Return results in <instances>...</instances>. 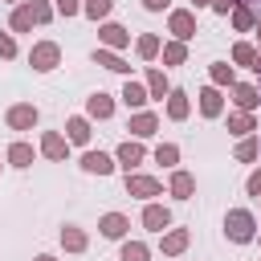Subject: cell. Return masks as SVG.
I'll use <instances>...</instances> for the list:
<instances>
[{
  "mask_svg": "<svg viewBox=\"0 0 261 261\" xmlns=\"http://www.w3.org/2000/svg\"><path fill=\"white\" fill-rule=\"evenodd\" d=\"M159 237H163V241H159L163 257H175V253H184V249H188V241H192V232H188V228H163Z\"/></svg>",
  "mask_w": 261,
  "mask_h": 261,
  "instance_id": "obj_6",
  "label": "cell"
},
{
  "mask_svg": "<svg viewBox=\"0 0 261 261\" xmlns=\"http://www.w3.org/2000/svg\"><path fill=\"white\" fill-rule=\"evenodd\" d=\"M257 200H261V196H257Z\"/></svg>",
  "mask_w": 261,
  "mask_h": 261,
  "instance_id": "obj_47",
  "label": "cell"
},
{
  "mask_svg": "<svg viewBox=\"0 0 261 261\" xmlns=\"http://www.w3.org/2000/svg\"><path fill=\"white\" fill-rule=\"evenodd\" d=\"M110 8H114V0H82V12H86L90 20H106Z\"/></svg>",
  "mask_w": 261,
  "mask_h": 261,
  "instance_id": "obj_29",
  "label": "cell"
},
{
  "mask_svg": "<svg viewBox=\"0 0 261 261\" xmlns=\"http://www.w3.org/2000/svg\"><path fill=\"white\" fill-rule=\"evenodd\" d=\"M53 12H57V16H77V12H82V0H57Z\"/></svg>",
  "mask_w": 261,
  "mask_h": 261,
  "instance_id": "obj_37",
  "label": "cell"
},
{
  "mask_svg": "<svg viewBox=\"0 0 261 261\" xmlns=\"http://www.w3.org/2000/svg\"><path fill=\"white\" fill-rule=\"evenodd\" d=\"M228 90H232V102H237L241 110H257V106H261V90H257V86H245V82H232Z\"/></svg>",
  "mask_w": 261,
  "mask_h": 261,
  "instance_id": "obj_12",
  "label": "cell"
},
{
  "mask_svg": "<svg viewBox=\"0 0 261 261\" xmlns=\"http://www.w3.org/2000/svg\"><path fill=\"white\" fill-rule=\"evenodd\" d=\"M147 257H151V249L143 241H126L122 245V261H147Z\"/></svg>",
  "mask_w": 261,
  "mask_h": 261,
  "instance_id": "obj_35",
  "label": "cell"
},
{
  "mask_svg": "<svg viewBox=\"0 0 261 261\" xmlns=\"http://www.w3.org/2000/svg\"><path fill=\"white\" fill-rule=\"evenodd\" d=\"M237 4H257V0H237Z\"/></svg>",
  "mask_w": 261,
  "mask_h": 261,
  "instance_id": "obj_44",
  "label": "cell"
},
{
  "mask_svg": "<svg viewBox=\"0 0 261 261\" xmlns=\"http://www.w3.org/2000/svg\"><path fill=\"white\" fill-rule=\"evenodd\" d=\"M245 192H249V196H261V171H253V175H249V184H245Z\"/></svg>",
  "mask_w": 261,
  "mask_h": 261,
  "instance_id": "obj_40",
  "label": "cell"
},
{
  "mask_svg": "<svg viewBox=\"0 0 261 261\" xmlns=\"http://www.w3.org/2000/svg\"><path fill=\"white\" fill-rule=\"evenodd\" d=\"M253 130H257L253 110H237V114H228V135H253Z\"/></svg>",
  "mask_w": 261,
  "mask_h": 261,
  "instance_id": "obj_20",
  "label": "cell"
},
{
  "mask_svg": "<svg viewBox=\"0 0 261 261\" xmlns=\"http://www.w3.org/2000/svg\"><path fill=\"white\" fill-rule=\"evenodd\" d=\"M135 49H139V57H143V61H151V57H159V49H163V45H159V37H155V33H143V37L135 41Z\"/></svg>",
  "mask_w": 261,
  "mask_h": 261,
  "instance_id": "obj_27",
  "label": "cell"
},
{
  "mask_svg": "<svg viewBox=\"0 0 261 261\" xmlns=\"http://www.w3.org/2000/svg\"><path fill=\"white\" fill-rule=\"evenodd\" d=\"M8 163L12 167H33V143H12L8 147Z\"/></svg>",
  "mask_w": 261,
  "mask_h": 261,
  "instance_id": "obj_24",
  "label": "cell"
},
{
  "mask_svg": "<svg viewBox=\"0 0 261 261\" xmlns=\"http://www.w3.org/2000/svg\"><path fill=\"white\" fill-rule=\"evenodd\" d=\"M208 8H212V12H220V16H228V12L237 8V0H208Z\"/></svg>",
  "mask_w": 261,
  "mask_h": 261,
  "instance_id": "obj_39",
  "label": "cell"
},
{
  "mask_svg": "<svg viewBox=\"0 0 261 261\" xmlns=\"http://www.w3.org/2000/svg\"><path fill=\"white\" fill-rule=\"evenodd\" d=\"M232 61H237V65H249V69H257V49H253L249 41H241V45H232Z\"/></svg>",
  "mask_w": 261,
  "mask_h": 261,
  "instance_id": "obj_31",
  "label": "cell"
},
{
  "mask_svg": "<svg viewBox=\"0 0 261 261\" xmlns=\"http://www.w3.org/2000/svg\"><path fill=\"white\" fill-rule=\"evenodd\" d=\"M98 228H102V237H110V241H122V237H126V228H130V220H126L122 212H106V216L98 220Z\"/></svg>",
  "mask_w": 261,
  "mask_h": 261,
  "instance_id": "obj_11",
  "label": "cell"
},
{
  "mask_svg": "<svg viewBox=\"0 0 261 261\" xmlns=\"http://www.w3.org/2000/svg\"><path fill=\"white\" fill-rule=\"evenodd\" d=\"M37 261H57V257H49V253H41V257H37Z\"/></svg>",
  "mask_w": 261,
  "mask_h": 261,
  "instance_id": "obj_43",
  "label": "cell"
},
{
  "mask_svg": "<svg viewBox=\"0 0 261 261\" xmlns=\"http://www.w3.org/2000/svg\"><path fill=\"white\" fill-rule=\"evenodd\" d=\"M94 65H102V69H114V73H126L130 65L118 57V49H94Z\"/></svg>",
  "mask_w": 261,
  "mask_h": 261,
  "instance_id": "obj_18",
  "label": "cell"
},
{
  "mask_svg": "<svg viewBox=\"0 0 261 261\" xmlns=\"http://www.w3.org/2000/svg\"><path fill=\"white\" fill-rule=\"evenodd\" d=\"M143 155H147V151H143V143H139V139H126V143L118 147V163H122L126 171H130V167H139V163H143Z\"/></svg>",
  "mask_w": 261,
  "mask_h": 261,
  "instance_id": "obj_17",
  "label": "cell"
},
{
  "mask_svg": "<svg viewBox=\"0 0 261 261\" xmlns=\"http://www.w3.org/2000/svg\"><path fill=\"white\" fill-rule=\"evenodd\" d=\"M135 139H151L155 130H159V114H151V110H139V114H130V126H126Z\"/></svg>",
  "mask_w": 261,
  "mask_h": 261,
  "instance_id": "obj_8",
  "label": "cell"
},
{
  "mask_svg": "<svg viewBox=\"0 0 261 261\" xmlns=\"http://www.w3.org/2000/svg\"><path fill=\"white\" fill-rule=\"evenodd\" d=\"M24 4H29V12H33V20H37V24H45V20L53 16V8H49V0H24Z\"/></svg>",
  "mask_w": 261,
  "mask_h": 261,
  "instance_id": "obj_36",
  "label": "cell"
},
{
  "mask_svg": "<svg viewBox=\"0 0 261 261\" xmlns=\"http://www.w3.org/2000/svg\"><path fill=\"white\" fill-rule=\"evenodd\" d=\"M163 192V184L155 179V175H135V171H126V196H139V200H155Z\"/></svg>",
  "mask_w": 261,
  "mask_h": 261,
  "instance_id": "obj_5",
  "label": "cell"
},
{
  "mask_svg": "<svg viewBox=\"0 0 261 261\" xmlns=\"http://www.w3.org/2000/svg\"><path fill=\"white\" fill-rule=\"evenodd\" d=\"M167 29H171V37L175 41H192L200 29H196V12H188V8H175L171 16H167Z\"/></svg>",
  "mask_w": 261,
  "mask_h": 261,
  "instance_id": "obj_3",
  "label": "cell"
},
{
  "mask_svg": "<svg viewBox=\"0 0 261 261\" xmlns=\"http://www.w3.org/2000/svg\"><path fill=\"white\" fill-rule=\"evenodd\" d=\"M253 241H261V228H257V237H253Z\"/></svg>",
  "mask_w": 261,
  "mask_h": 261,
  "instance_id": "obj_45",
  "label": "cell"
},
{
  "mask_svg": "<svg viewBox=\"0 0 261 261\" xmlns=\"http://www.w3.org/2000/svg\"><path fill=\"white\" fill-rule=\"evenodd\" d=\"M167 4H171V0H143V8H147V12H163Z\"/></svg>",
  "mask_w": 261,
  "mask_h": 261,
  "instance_id": "obj_41",
  "label": "cell"
},
{
  "mask_svg": "<svg viewBox=\"0 0 261 261\" xmlns=\"http://www.w3.org/2000/svg\"><path fill=\"white\" fill-rule=\"evenodd\" d=\"M232 65L228 61H212V86H232Z\"/></svg>",
  "mask_w": 261,
  "mask_h": 261,
  "instance_id": "obj_34",
  "label": "cell"
},
{
  "mask_svg": "<svg viewBox=\"0 0 261 261\" xmlns=\"http://www.w3.org/2000/svg\"><path fill=\"white\" fill-rule=\"evenodd\" d=\"M257 37H261V24H257Z\"/></svg>",
  "mask_w": 261,
  "mask_h": 261,
  "instance_id": "obj_46",
  "label": "cell"
},
{
  "mask_svg": "<svg viewBox=\"0 0 261 261\" xmlns=\"http://www.w3.org/2000/svg\"><path fill=\"white\" fill-rule=\"evenodd\" d=\"M253 24H257L253 8H249V4H237V8H232V29H237V33H249Z\"/></svg>",
  "mask_w": 261,
  "mask_h": 261,
  "instance_id": "obj_26",
  "label": "cell"
},
{
  "mask_svg": "<svg viewBox=\"0 0 261 261\" xmlns=\"http://www.w3.org/2000/svg\"><path fill=\"white\" fill-rule=\"evenodd\" d=\"M143 224H147L151 232H163V228H171V212H167L163 204H147V208H143Z\"/></svg>",
  "mask_w": 261,
  "mask_h": 261,
  "instance_id": "obj_13",
  "label": "cell"
},
{
  "mask_svg": "<svg viewBox=\"0 0 261 261\" xmlns=\"http://www.w3.org/2000/svg\"><path fill=\"white\" fill-rule=\"evenodd\" d=\"M8 24H12V33H29V29L37 24V20H33L29 4H20V8H12V20H8Z\"/></svg>",
  "mask_w": 261,
  "mask_h": 261,
  "instance_id": "obj_30",
  "label": "cell"
},
{
  "mask_svg": "<svg viewBox=\"0 0 261 261\" xmlns=\"http://www.w3.org/2000/svg\"><path fill=\"white\" fill-rule=\"evenodd\" d=\"M37 106L33 102H16V106H8V114H4V122L12 126V130H33L37 126Z\"/></svg>",
  "mask_w": 261,
  "mask_h": 261,
  "instance_id": "obj_4",
  "label": "cell"
},
{
  "mask_svg": "<svg viewBox=\"0 0 261 261\" xmlns=\"http://www.w3.org/2000/svg\"><path fill=\"white\" fill-rule=\"evenodd\" d=\"M86 114H90V118H110V114H114V98L102 94V90L90 94V98H86Z\"/></svg>",
  "mask_w": 261,
  "mask_h": 261,
  "instance_id": "obj_16",
  "label": "cell"
},
{
  "mask_svg": "<svg viewBox=\"0 0 261 261\" xmlns=\"http://www.w3.org/2000/svg\"><path fill=\"white\" fill-rule=\"evenodd\" d=\"M188 61V45L184 41H167L163 45V65H184Z\"/></svg>",
  "mask_w": 261,
  "mask_h": 261,
  "instance_id": "obj_28",
  "label": "cell"
},
{
  "mask_svg": "<svg viewBox=\"0 0 261 261\" xmlns=\"http://www.w3.org/2000/svg\"><path fill=\"white\" fill-rule=\"evenodd\" d=\"M118 98H122V102H126L130 110H143V106L151 102V94H147V86H143V82H126Z\"/></svg>",
  "mask_w": 261,
  "mask_h": 261,
  "instance_id": "obj_15",
  "label": "cell"
},
{
  "mask_svg": "<svg viewBox=\"0 0 261 261\" xmlns=\"http://www.w3.org/2000/svg\"><path fill=\"white\" fill-rule=\"evenodd\" d=\"M167 118L171 122H184L188 118V94L184 90H167Z\"/></svg>",
  "mask_w": 261,
  "mask_h": 261,
  "instance_id": "obj_19",
  "label": "cell"
},
{
  "mask_svg": "<svg viewBox=\"0 0 261 261\" xmlns=\"http://www.w3.org/2000/svg\"><path fill=\"white\" fill-rule=\"evenodd\" d=\"M61 245H65L69 253H82V249H86V232H82L77 224H65V228H61Z\"/></svg>",
  "mask_w": 261,
  "mask_h": 261,
  "instance_id": "obj_25",
  "label": "cell"
},
{
  "mask_svg": "<svg viewBox=\"0 0 261 261\" xmlns=\"http://www.w3.org/2000/svg\"><path fill=\"white\" fill-rule=\"evenodd\" d=\"M65 139H69V143H90V118L73 114V118L65 122Z\"/></svg>",
  "mask_w": 261,
  "mask_h": 261,
  "instance_id": "obj_21",
  "label": "cell"
},
{
  "mask_svg": "<svg viewBox=\"0 0 261 261\" xmlns=\"http://www.w3.org/2000/svg\"><path fill=\"white\" fill-rule=\"evenodd\" d=\"M224 232H228L232 245H249V241L257 237V220H253V212H249V208H232V212L224 216Z\"/></svg>",
  "mask_w": 261,
  "mask_h": 261,
  "instance_id": "obj_1",
  "label": "cell"
},
{
  "mask_svg": "<svg viewBox=\"0 0 261 261\" xmlns=\"http://www.w3.org/2000/svg\"><path fill=\"white\" fill-rule=\"evenodd\" d=\"M192 192H196V179H192L188 171H175V175H171V196H175V200H192Z\"/></svg>",
  "mask_w": 261,
  "mask_h": 261,
  "instance_id": "obj_22",
  "label": "cell"
},
{
  "mask_svg": "<svg viewBox=\"0 0 261 261\" xmlns=\"http://www.w3.org/2000/svg\"><path fill=\"white\" fill-rule=\"evenodd\" d=\"M192 8H208V0H192Z\"/></svg>",
  "mask_w": 261,
  "mask_h": 261,
  "instance_id": "obj_42",
  "label": "cell"
},
{
  "mask_svg": "<svg viewBox=\"0 0 261 261\" xmlns=\"http://www.w3.org/2000/svg\"><path fill=\"white\" fill-rule=\"evenodd\" d=\"M155 163L175 167V163H179V147H175V143H159V147H155Z\"/></svg>",
  "mask_w": 261,
  "mask_h": 261,
  "instance_id": "obj_33",
  "label": "cell"
},
{
  "mask_svg": "<svg viewBox=\"0 0 261 261\" xmlns=\"http://www.w3.org/2000/svg\"><path fill=\"white\" fill-rule=\"evenodd\" d=\"M0 57H4V61H12V57H16V41H12L8 33H0Z\"/></svg>",
  "mask_w": 261,
  "mask_h": 261,
  "instance_id": "obj_38",
  "label": "cell"
},
{
  "mask_svg": "<svg viewBox=\"0 0 261 261\" xmlns=\"http://www.w3.org/2000/svg\"><path fill=\"white\" fill-rule=\"evenodd\" d=\"M29 65H33L37 73L57 69V65H61V45H57V41H37V45L29 49Z\"/></svg>",
  "mask_w": 261,
  "mask_h": 261,
  "instance_id": "obj_2",
  "label": "cell"
},
{
  "mask_svg": "<svg viewBox=\"0 0 261 261\" xmlns=\"http://www.w3.org/2000/svg\"><path fill=\"white\" fill-rule=\"evenodd\" d=\"M257 151H261V139H253V135H245V139L237 143V159H241V163L257 159Z\"/></svg>",
  "mask_w": 261,
  "mask_h": 261,
  "instance_id": "obj_32",
  "label": "cell"
},
{
  "mask_svg": "<svg viewBox=\"0 0 261 261\" xmlns=\"http://www.w3.org/2000/svg\"><path fill=\"white\" fill-rule=\"evenodd\" d=\"M220 110H224L220 86H204V90H200V114H204V118H220Z\"/></svg>",
  "mask_w": 261,
  "mask_h": 261,
  "instance_id": "obj_7",
  "label": "cell"
},
{
  "mask_svg": "<svg viewBox=\"0 0 261 261\" xmlns=\"http://www.w3.org/2000/svg\"><path fill=\"white\" fill-rule=\"evenodd\" d=\"M41 155H45V159H65V155H69V139L57 135V130H45V135H41Z\"/></svg>",
  "mask_w": 261,
  "mask_h": 261,
  "instance_id": "obj_9",
  "label": "cell"
},
{
  "mask_svg": "<svg viewBox=\"0 0 261 261\" xmlns=\"http://www.w3.org/2000/svg\"><path fill=\"white\" fill-rule=\"evenodd\" d=\"M167 90H171V86H167L163 69H155V65H151V69H147V94H151V98H167Z\"/></svg>",
  "mask_w": 261,
  "mask_h": 261,
  "instance_id": "obj_23",
  "label": "cell"
},
{
  "mask_svg": "<svg viewBox=\"0 0 261 261\" xmlns=\"http://www.w3.org/2000/svg\"><path fill=\"white\" fill-rule=\"evenodd\" d=\"M98 37H102V45H106V49H126V45H130V33H126L122 24H102V29H98Z\"/></svg>",
  "mask_w": 261,
  "mask_h": 261,
  "instance_id": "obj_14",
  "label": "cell"
},
{
  "mask_svg": "<svg viewBox=\"0 0 261 261\" xmlns=\"http://www.w3.org/2000/svg\"><path fill=\"white\" fill-rule=\"evenodd\" d=\"M82 171H90V175H110V171H114V159H110L106 151H86V155H82Z\"/></svg>",
  "mask_w": 261,
  "mask_h": 261,
  "instance_id": "obj_10",
  "label": "cell"
}]
</instances>
